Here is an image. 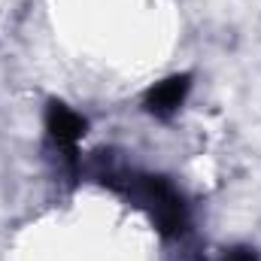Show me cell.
I'll list each match as a JSON object with an SVG mask.
<instances>
[{
    "instance_id": "cell-3",
    "label": "cell",
    "mask_w": 261,
    "mask_h": 261,
    "mask_svg": "<svg viewBox=\"0 0 261 261\" xmlns=\"http://www.w3.org/2000/svg\"><path fill=\"white\" fill-rule=\"evenodd\" d=\"M192 88V76L189 73H179V76H167L161 82H155L149 91H146V113L155 116V119H170L173 113H179V107L186 103V94Z\"/></svg>"
},
{
    "instance_id": "cell-1",
    "label": "cell",
    "mask_w": 261,
    "mask_h": 261,
    "mask_svg": "<svg viewBox=\"0 0 261 261\" xmlns=\"http://www.w3.org/2000/svg\"><path fill=\"white\" fill-rule=\"evenodd\" d=\"M91 173L100 186H107L110 192H116L125 200H130L134 206H140L164 237H182L186 234V228H189L186 200L164 176H152V173H140V170L110 164V158H103V152L94 158Z\"/></svg>"
},
{
    "instance_id": "cell-4",
    "label": "cell",
    "mask_w": 261,
    "mask_h": 261,
    "mask_svg": "<svg viewBox=\"0 0 261 261\" xmlns=\"http://www.w3.org/2000/svg\"><path fill=\"white\" fill-rule=\"evenodd\" d=\"M219 261H261V258H258V252H255L252 246H234V249L222 252Z\"/></svg>"
},
{
    "instance_id": "cell-2",
    "label": "cell",
    "mask_w": 261,
    "mask_h": 261,
    "mask_svg": "<svg viewBox=\"0 0 261 261\" xmlns=\"http://www.w3.org/2000/svg\"><path fill=\"white\" fill-rule=\"evenodd\" d=\"M85 128L88 125H85V119L79 113H73L61 100H49V107H46V130H49V140L55 143V149L64 155L67 167H73V170L79 164L76 146L85 137Z\"/></svg>"
}]
</instances>
